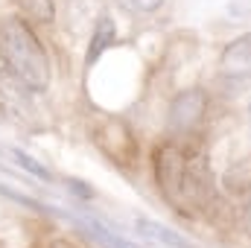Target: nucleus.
<instances>
[{"label": "nucleus", "mask_w": 251, "mask_h": 248, "mask_svg": "<svg viewBox=\"0 0 251 248\" xmlns=\"http://www.w3.org/2000/svg\"><path fill=\"white\" fill-rule=\"evenodd\" d=\"M0 111L12 120H26L32 114L29 88L21 79H15L9 70H0Z\"/></svg>", "instance_id": "39448f33"}, {"label": "nucleus", "mask_w": 251, "mask_h": 248, "mask_svg": "<svg viewBox=\"0 0 251 248\" xmlns=\"http://www.w3.org/2000/svg\"><path fill=\"white\" fill-rule=\"evenodd\" d=\"M137 231H140L143 237H149V240H158L161 246H170V248H196L190 240H184L181 234H176L173 228H164V225H158V222H152V219H137Z\"/></svg>", "instance_id": "1a4fd4ad"}, {"label": "nucleus", "mask_w": 251, "mask_h": 248, "mask_svg": "<svg viewBox=\"0 0 251 248\" xmlns=\"http://www.w3.org/2000/svg\"><path fill=\"white\" fill-rule=\"evenodd\" d=\"M94 143L117 167H131L137 161V143H134V137H131V131L123 120H114V117L100 120L94 128Z\"/></svg>", "instance_id": "7ed1b4c3"}, {"label": "nucleus", "mask_w": 251, "mask_h": 248, "mask_svg": "<svg viewBox=\"0 0 251 248\" xmlns=\"http://www.w3.org/2000/svg\"><path fill=\"white\" fill-rule=\"evenodd\" d=\"M114 38H117V29H114V21L111 18H100L97 21V26H94V35H91V44H88V53H85V64L91 67V64L97 62L111 44H114Z\"/></svg>", "instance_id": "6e6552de"}, {"label": "nucleus", "mask_w": 251, "mask_h": 248, "mask_svg": "<svg viewBox=\"0 0 251 248\" xmlns=\"http://www.w3.org/2000/svg\"><path fill=\"white\" fill-rule=\"evenodd\" d=\"M0 62L32 94H44L50 88V79H53L50 59H47L38 35L32 32L29 21L6 18L0 24Z\"/></svg>", "instance_id": "f03ea898"}, {"label": "nucleus", "mask_w": 251, "mask_h": 248, "mask_svg": "<svg viewBox=\"0 0 251 248\" xmlns=\"http://www.w3.org/2000/svg\"><path fill=\"white\" fill-rule=\"evenodd\" d=\"M56 213H64V210H56ZM64 216H70L91 240H97L102 248H137L134 243H128L126 237H120V231H114L111 225H105V222H100V219H88V216H73V213H64Z\"/></svg>", "instance_id": "0eeeda50"}, {"label": "nucleus", "mask_w": 251, "mask_h": 248, "mask_svg": "<svg viewBox=\"0 0 251 248\" xmlns=\"http://www.w3.org/2000/svg\"><path fill=\"white\" fill-rule=\"evenodd\" d=\"M67 184H70V193L76 190V193H79V196H85V198L91 196V190H88V187H82V181H67Z\"/></svg>", "instance_id": "ddd939ff"}, {"label": "nucleus", "mask_w": 251, "mask_h": 248, "mask_svg": "<svg viewBox=\"0 0 251 248\" xmlns=\"http://www.w3.org/2000/svg\"><path fill=\"white\" fill-rule=\"evenodd\" d=\"M249 131H251V108H249Z\"/></svg>", "instance_id": "2eb2a0df"}, {"label": "nucleus", "mask_w": 251, "mask_h": 248, "mask_svg": "<svg viewBox=\"0 0 251 248\" xmlns=\"http://www.w3.org/2000/svg\"><path fill=\"white\" fill-rule=\"evenodd\" d=\"M164 3H167V0H117V6L126 9V12H131V15H152V12H158Z\"/></svg>", "instance_id": "f8f14e48"}, {"label": "nucleus", "mask_w": 251, "mask_h": 248, "mask_svg": "<svg viewBox=\"0 0 251 248\" xmlns=\"http://www.w3.org/2000/svg\"><path fill=\"white\" fill-rule=\"evenodd\" d=\"M204 114H207V94L199 91V88H193V91H181V94L173 99V105H170L167 125H170L173 134L187 137V134H193V131L201 125Z\"/></svg>", "instance_id": "20e7f679"}, {"label": "nucleus", "mask_w": 251, "mask_h": 248, "mask_svg": "<svg viewBox=\"0 0 251 248\" xmlns=\"http://www.w3.org/2000/svg\"><path fill=\"white\" fill-rule=\"evenodd\" d=\"M219 70H222V76H228V79L251 82V35L234 38V41L222 50Z\"/></svg>", "instance_id": "423d86ee"}, {"label": "nucleus", "mask_w": 251, "mask_h": 248, "mask_svg": "<svg viewBox=\"0 0 251 248\" xmlns=\"http://www.w3.org/2000/svg\"><path fill=\"white\" fill-rule=\"evenodd\" d=\"M18 3L32 24H53V15H56L53 0H18Z\"/></svg>", "instance_id": "9b49d317"}, {"label": "nucleus", "mask_w": 251, "mask_h": 248, "mask_svg": "<svg viewBox=\"0 0 251 248\" xmlns=\"http://www.w3.org/2000/svg\"><path fill=\"white\" fill-rule=\"evenodd\" d=\"M0 158H12V164H15V167H21L24 173L35 175V178H41V181H50V178H53V175H50V170H47L44 164H38L32 155L21 152V149H15V146H0Z\"/></svg>", "instance_id": "9d476101"}, {"label": "nucleus", "mask_w": 251, "mask_h": 248, "mask_svg": "<svg viewBox=\"0 0 251 248\" xmlns=\"http://www.w3.org/2000/svg\"><path fill=\"white\" fill-rule=\"evenodd\" d=\"M155 181L178 213H196L216 198L207 152L199 143H164L155 152Z\"/></svg>", "instance_id": "f257e3e1"}, {"label": "nucleus", "mask_w": 251, "mask_h": 248, "mask_svg": "<svg viewBox=\"0 0 251 248\" xmlns=\"http://www.w3.org/2000/svg\"><path fill=\"white\" fill-rule=\"evenodd\" d=\"M246 228H249V234H251V196H249V201H246Z\"/></svg>", "instance_id": "4468645a"}]
</instances>
